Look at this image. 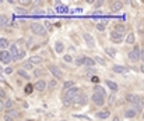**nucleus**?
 <instances>
[{
    "label": "nucleus",
    "mask_w": 144,
    "mask_h": 121,
    "mask_svg": "<svg viewBox=\"0 0 144 121\" xmlns=\"http://www.w3.org/2000/svg\"><path fill=\"white\" fill-rule=\"evenodd\" d=\"M129 60L132 61V63H136V61H139V59H141V50H140L139 46H134L133 49L129 52Z\"/></svg>",
    "instance_id": "obj_1"
},
{
    "label": "nucleus",
    "mask_w": 144,
    "mask_h": 121,
    "mask_svg": "<svg viewBox=\"0 0 144 121\" xmlns=\"http://www.w3.org/2000/svg\"><path fill=\"white\" fill-rule=\"evenodd\" d=\"M31 31H32V33H35V35H39V36H45V35H46L45 28L42 27L39 22H34L32 25H31Z\"/></svg>",
    "instance_id": "obj_2"
},
{
    "label": "nucleus",
    "mask_w": 144,
    "mask_h": 121,
    "mask_svg": "<svg viewBox=\"0 0 144 121\" xmlns=\"http://www.w3.org/2000/svg\"><path fill=\"white\" fill-rule=\"evenodd\" d=\"M80 93H81V91H80L77 86H74V88H72V89H69V91H66V93H64V96H63V98H67V99L74 100Z\"/></svg>",
    "instance_id": "obj_3"
},
{
    "label": "nucleus",
    "mask_w": 144,
    "mask_h": 121,
    "mask_svg": "<svg viewBox=\"0 0 144 121\" xmlns=\"http://www.w3.org/2000/svg\"><path fill=\"white\" fill-rule=\"evenodd\" d=\"M0 60H1V64H10V61L13 60V56H11L10 52H7V50H1V53H0Z\"/></svg>",
    "instance_id": "obj_4"
},
{
    "label": "nucleus",
    "mask_w": 144,
    "mask_h": 121,
    "mask_svg": "<svg viewBox=\"0 0 144 121\" xmlns=\"http://www.w3.org/2000/svg\"><path fill=\"white\" fill-rule=\"evenodd\" d=\"M91 100L94 102V105L95 106H104V103H105V99H104V96L99 93H97V92H94L92 93V96H91Z\"/></svg>",
    "instance_id": "obj_5"
},
{
    "label": "nucleus",
    "mask_w": 144,
    "mask_h": 121,
    "mask_svg": "<svg viewBox=\"0 0 144 121\" xmlns=\"http://www.w3.org/2000/svg\"><path fill=\"white\" fill-rule=\"evenodd\" d=\"M73 102H74V105H78V106H81V105H87V102H88V98H87V95L85 93H80L77 96V98H76V99L73 100Z\"/></svg>",
    "instance_id": "obj_6"
},
{
    "label": "nucleus",
    "mask_w": 144,
    "mask_h": 121,
    "mask_svg": "<svg viewBox=\"0 0 144 121\" xmlns=\"http://www.w3.org/2000/svg\"><path fill=\"white\" fill-rule=\"evenodd\" d=\"M111 40L113 43H120V42H123V35L116 32V31H112L111 32Z\"/></svg>",
    "instance_id": "obj_7"
},
{
    "label": "nucleus",
    "mask_w": 144,
    "mask_h": 121,
    "mask_svg": "<svg viewBox=\"0 0 144 121\" xmlns=\"http://www.w3.org/2000/svg\"><path fill=\"white\" fill-rule=\"evenodd\" d=\"M126 100L132 105H139L140 103V96H137L136 93H127L126 95Z\"/></svg>",
    "instance_id": "obj_8"
},
{
    "label": "nucleus",
    "mask_w": 144,
    "mask_h": 121,
    "mask_svg": "<svg viewBox=\"0 0 144 121\" xmlns=\"http://www.w3.org/2000/svg\"><path fill=\"white\" fill-rule=\"evenodd\" d=\"M49 71L53 74V77L56 78V79H60L62 77H63V72L60 71V68L56 66H49Z\"/></svg>",
    "instance_id": "obj_9"
},
{
    "label": "nucleus",
    "mask_w": 144,
    "mask_h": 121,
    "mask_svg": "<svg viewBox=\"0 0 144 121\" xmlns=\"http://www.w3.org/2000/svg\"><path fill=\"white\" fill-rule=\"evenodd\" d=\"M34 88L36 89L38 92H44L45 89H46V81H44V79H38V81L35 82V85H34Z\"/></svg>",
    "instance_id": "obj_10"
},
{
    "label": "nucleus",
    "mask_w": 144,
    "mask_h": 121,
    "mask_svg": "<svg viewBox=\"0 0 144 121\" xmlns=\"http://www.w3.org/2000/svg\"><path fill=\"white\" fill-rule=\"evenodd\" d=\"M83 38H84V40L87 42V45H88L90 47H94L95 46V40H94V38H92L90 33H83Z\"/></svg>",
    "instance_id": "obj_11"
},
{
    "label": "nucleus",
    "mask_w": 144,
    "mask_h": 121,
    "mask_svg": "<svg viewBox=\"0 0 144 121\" xmlns=\"http://www.w3.org/2000/svg\"><path fill=\"white\" fill-rule=\"evenodd\" d=\"M18 116L17 111H9L7 114H4V121H14Z\"/></svg>",
    "instance_id": "obj_12"
},
{
    "label": "nucleus",
    "mask_w": 144,
    "mask_h": 121,
    "mask_svg": "<svg viewBox=\"0 0 144 121\" xmlns=\"http://www.w3.org/2000/svg\"><path fill=\"white\" fill-rule=\"evenodd\" d=\"M105 82H106V85H108V88L111 89V91L113 92V93H115V92H117V89H119L117 83H115L113 81H111V79H106Z\"/></svg>",
    "instance_id": "obj_13"
},
{
    "label": "nucleus",
    "mask_w": 144,
    "mask_h": 121,
    "mask_svg": "<svg viewBox=\"0 0 144 121\" xmlns=\"http://www.w3.org/2000/svg\"><path fill=\"white\" fill-rule=\"evenodd\" d=\"M97 63L94 59H91V57H87V56H83V64L84 66H88V67H92Z\"/></svg>",
    "instance_id": "obj_14"
},
{
    "label": "nucleus",
    "mask_w": 144,
    "mask_h": 121,
    "mask_svg": "<svg viewBox=\"0 0 144 121\" xmlns=\"http://www.w3.org/2000/svg\"><path fill=\"white\" fill-rule=\"evenodd\" d=\"M136 114H137V111L134 110V109H126L125 110V117L126 118H134Z\"/></svg>",
    "instance_id": "obj_15"
},
{
    "label": "nucleus",
    "mask_w": 144,
    "mask_h": 121,
    "mask_svg": "<svg viewBox=\"0 0 144 121\" xmlns=\"http://www.w3.org/2000/svg\"><path fill=\"white\" fill-rule=\"evenodd\" d=\"M21 50L18 49V46L17 45H11V47H10V53L11 56H13V59H16L17 56H18V53H20Z\"/></svg>",
    "instance_id": "obj_16"
},
{
    "label": "nucleus",
    "mask_w": 144,
    "mask_h": 121,
    "mask_svg": "<svg viewBox=\"0 0 144 121\" xmlns=\"http://www.w3.org/2000/svg\"><path fill=\"white\" fill-rule=\"evenodd\" d=\"M55 52L57 53V54L63 53V52H64V45L62 43V42H56L55 43Z\"/></svg>",
    "instance_id": "obj_17"
},
{
    "label": "nucleus",
    "mask_w": 144,
    "mask_h": 121,
    "mask_svg": "<svg viewBox=\"0 0 144 121\" xmlns=\"http://www.w3.org/2000/svg\"><path fill=\"white\" fill-rule=\"evenodd\" d=\"M122 7H123L122 1H113V3L111 4V10L112 11H119Z\"/></svg>",
    "instance_id": "obj_18"
},
{
    "label": "nucleus",
    "mask_w": 144,
    "mask_h": 121,
    "mask_svg": "<svg viewBox=\"0 0 144 121\" xmlns=\"http://www.w3.org/2000/svg\"><path fill=\"white\" fill-rule=\"evenodd\" d=\"M113 71L117 74H125V72H127V68L123 66H113Z\"/></svg>",
    "instance_id": "obj_19"
},
{
    "label": "nucleus",
    "mask_w": 144,
    "mask_h": 121,
    "mask_svg": "<svg viewBox=\"0 0 144 121\" xmlns=\"http://www.w3.org/2000/svg\"><path fill=\"white\" fill-rule=\"evenodd\" d=\"M109 110H104V111H99V113H97V117L98 118H101V120H105V118H108L109 117Z\"/></svg>",
    "instance_id": "obj_20"
},
{
    "label": "nucleus",
    "mask_w": 144,
    "mask_h": 121,
    "mask_svg": "<svg viewBox=\"0 0 144 121\" xmlns=\"http://www.w3.org/2000/svg\"><path fill=\"white\" fill-rule=\"evenodd\" d=\"M134 42H136V36H134V33H133V32L127 33V38H126V43H127V45H133Z\"/></svg>",
    "instance_id": "obj_21"
},
{
    "label": "nucleus",
    "mask_w": 144,
    "mask_h": 121,
    "mask_svg": "<svg viewBox=\"0 0 144 121\" xmlns=\"http://www.w3.org/2000/svg\"><path fill=\"white\" fill-rule=\"evenodd\" d=\"M115 31L119 32V33H123L126 31V25H125V24H116V25H115Z\"/></svg>",
    "instance_id": "obj_22"
},
{
    "label": "nucleus",
    "mask_w": 144,
    "mask_h": 121,
    "mask_svg": "<svg viewBox=\"0 0 144 121\" xmlns=\"http://www.w3.org/2000/svg\"><path fill=\"white\" fill-rule=\"evenodd\" d=\"M28 61H29V63H32V64H39V63L42 61V57H41V56H32Z\"/></svg>",
    "instance_id": "obj_23"
},
{
    "label": "nucleus",
    "mask_w": 144,
    "mask_h": 121,
    "mask_svg": "<svg viewBox=\"0 0 144 121\" xmlns=\"http://www.w3.org/2000/svg\"><path fill=\"white\" fill-rule=\"evenodd\" d=\"M94 92L102 95V96H105V89L102 88V86H99V85H95V86H94Z\"/></svg>",
    "instance_id": "obj_24"
},
{
    "label": "nucleus",
    "mask_w": 144,
    "mask_h": 121,
    "mask_svg": "<svg viewBox=\"0 0 144 121\" xmlns=\"http://www.w3.org/2000/svg\"><path fill=\"white\" fill-rule=\"evenodd\" d=\"M63 88L66 89V91H69V89L74 88V81H66V82L63 83Z\"/></svg>",
    "instance_id": "obj_25"
},
{
    "label": "nucleus",
    "mask_w": 144,
    "mask_h": 121,
    "mask_svg": "<svg viewBox=\"0 0 144 121\" xmlns=\"http://www.w3.org/2000/svg\"><path fill=\"white\" fill-rule=\"evenodd\" d=\"M97 29L101 31V32H102V31H105V29H106V21L98 22V24H97Z\"/></svg>",
    "instance_id": "obj_26"
},
{
    "label": "nucleus",
    "mask_w": 144,
    "mask_h": 121,
    "mask_svg": "<svg viewBox=\"0 0 144 121\" xmlns=\"http://www.w3.org/2000/svg\"><path fill=\"white\" fill-rule=\"evenodd\" d=\"M7 46H9V40L4 39V38H1V39H0V47H1V50L7 49Z\"/></svg>",
    "instance_id": "obj_27"
},
{
    "label": "nucleus",
    "mask_w": 144,
    "mask_h": 121,
    "mask_svg": "<svg viewBox=\"0 0 144 121\" xmlns=\"http://www.w3.org/2000/svg\"><path fill=\"white\" fill-rule=\"evenodd\" d=\"M13 106H14V102H13V100H6V103H3V107L7 109V110L13 109Z\"/></svg>",
    "instance_id": "obj_28"
},
{
    "label": "nucleus",
    "mask_w": 144,
    "mask_h": 121,
    "mask_svg": "<svg viewBox=\"0 0 144 121\" xmlns=\"http://www.w3.org/2000/svg\"><path fill=\"white\" fill-rule=\"evenodd\" d=\"M24 91H25V93H27V95H31V93H32V91H34V86L31 85V83H27V85H25V88H24Z\"/></svg>",
    "instance_id": "obj_29"
},
{
    "label": "nucleus",
    "mask_w": 144,
    "mask_h": 121,
    "mask_svg": "<svg viewBox=\"0 0 144 121\" xmlns=\"http://www.w3.org/2000/svg\"><path fill=\"white\" fill-rule=\"evenodd\" d=\"M74 105V102H73L72 99H67V98H63V106L64 107H69V106Z\"/></svg>",
    "instance_id": "obj_30"
},
{
    "label": "nucleus",
    "mask_w": 144,
    "mask_h": 121,
    "mask_svg": "<svg viewBox=\"0 0 144 121\" xmlns=\"http://www.w3.org/2000/svg\"><path fill=\"white\" fill-rule=\"evenodd\" d=\"M115 100H116V93H111L108 105H109V106H113V105H115Z\"/></svg>",
    "instance_id": "obj_31"
},
{
    "label": "nucleus",
    "mask_w": 144,
    "mask_h": 121,
    "mask_svg": "<svg viewBox=\"0 0 144 121\" xmlns=\"http://www.w3.org/2000/svg\"><path fill=\"white\" fill-rule=\"evenodd\" d=\"M94 60L97 61V63H99L101 66H106V61L104 60L102 57H99V56H95V57H94Z\"/></svg>",
    "instance_id": "obj_32"
},
{
    "label": "nucleus",
    "mask_w": 144,
    "mask_h": 121,
    "mask_svg": "<svg viewBox=\"0 0 144 121\" xmlns=\"http://www.w3.org/2000/svg\"><path fill=\"white\" fill-rule=\"evenodd\" d=\"M105 52H106V53H108L109 56H111V57H113V56L116 54V50H115V49H112V47H106Z\"/></svg>",
    "instance_id": "obj_33"
},
{
    "label": "nucleus",
    "mask_w": 144,
    "mask_h": 121,
    "mask_svg": "<svg viewBox=\"0 0 144 121\" xmlns=\"http://www.w3.org/2000/svg\"><path fill=\"white\" fill-rule=\"evenodd\" d=\"M18 75H21L22 78H25V79H29V75H28V72H25L24 70H18Z\"/></svg>",
    "instance_id": "obj_34"
},
{
    "label": "nucleus",
    "mask_w": 144,
    "mask_h": 121,
    "mask_svg": "<svg viewBox=\"0 0 144 121\" xmlns=\"http://www.w3.org/2000/svg\"><path fill=\"white\" fill-rule=\"evenodd\" d=\"M87 75H88V77H94V74H95V68H91V67H88V68H87Z\"/></svg>",
    "instance_id": "obj_35"
},
{
    "label": "nucleus",
    "mask_w": 144,
    "mask_h": 121,
    "mask_svg": "<svg viewBox=\"0 0 144 121\" xmlns=\"http://www.w3.org/2000/svg\"><path fill=\"white\" fill-rule=\"evenodd\" d=\"M63 60H64V63H73V61H74L70 54H64L63 56Z\"/></svg>",
    "instance_id": "obj_36"
},
{
    "label": "nucleus",
    "mask_w": 144,
    "mask_h": 121,
    "mask_svg": "<svg viewBox=\"0 0 144 121\" xmlns=\"http://www.w3.org/2000/svg\"><path fill=\"white\" fill-rule=\"evenodd\" d=\"M24 57H25V50H21V52L18 53V56H17L14 60H21V59H24Z\"/></svg>",
    "instance_id": "obj_37"
},
{
    "label": "nucleus",
    "mask_w": 144,
    "mask_h": 121,
    "mask_svg": "<svg viewBox=\"0 0 144 121\" xmlns=\"http://www.w3.org/2000/svg\"><path fill=\"white\" fill-rule=\"evenodd\" d=\"M32 63H29V61H25V63H24V64H22V67H24V68H25V70H31V68H32Z\"/></svg>",
    "instance_id": "obj_38"
},
{
    "label": "nucleus",
    "mask_w": 144,
    "mask_h": 121,
    "mask_svg": "<svg viewBox=\"0 0 144 121\" xmlns=\"http://www.w3.org/2000/svg\"><path fill=\"white\" fill-rule=\"evenodd\" d=\"M0 22H1V27H4L6 24H7V18H6V15L0 17Z\"/></svg>",
    "instance_id": "obj_39"
},
{
    "label": "nucleus",
    "mask_w": 144,
    "mask_h": 121,
    "mask_svg": "<svg viewBox=\"0 0 144 121\" xmlns=\"http://www.w3.org/2000/svg\"><path fill=\"white\" fill-rule=\"evenodd\" d=\"M56 83H57V82H56V79H50V81H49V85H48V86L52 89V88H55V86H56Z\"/></svg>",
    "instance_id": "obj_40"
},
{
    "label": "nucleus",
    "mask_w": 144,
    "mask_h": 121,
    "mask_svg": "<svg viewBox=\"0 0 144 121\" xmlns=\"http://www.w3.org/2000/svg\"><path fill=\"white\" fill-rule=\"evenodd\" d=\"M34 75H35L36 78L41 77V75H42V70H35V71H34Z\"/></svg>",
    "instance_id": "obj_41"
},
{
    "label": "nucleus",
    "mask_w": 144,
    "mask_h": 121,
    "mask_svg": "<svg viewBox=\"0 0 144 121\" xmlns=\"http://www.w3.org/2000/svg\"><path fill=\"white\" fill-rule=\"evenodd\" d=\"M134 110L140 113V111H141V105H140V103H139V105H134Z\"/></svg>",
    "instance_id": "obj_42"
},
{
    "label": "nucleus",
    "mask_w": 144,
    "mask_h": 121,
    "mask_svg": "<svg viewBox=\"0 0 144 121\" xmlns=\"http://www.w3.org/2000/svg\"><path fill=\"white\" fill-rule=\"evenodd\" d=\"M16 13H27V10H22L20 7H16Z\"/></svg>",
    "instance_id": "obj_43"
},
{
    "label": "nucleus",
    "mask_w": 144,
    "mask_h": 121,
    "mask_svg": "<svg viewBox=\"0 0 144 121\" xmlns=\"http://www.w3.org/2000/svg\"><path fill=\"white\" fill-rule=\"evenodd\" d=\"M141 61H144V47L141 49V59H140Z\"/></svg>",
    "instance_id": "obj_44"
},
{
    "label": "nucleus",
    "mask_w": 144,
    "mask_h": 121,
    "mask_svg": "<svg viewBox=\"0 0 144 121\" xmlns=\"http://www.w3.org/2000/svg\"><path fill=\"white\" fill-rule=\"evenodd\" d=\"M140 105H141V107H144V98H140Z\"/></svg>",
    "instance_id": "obj_45"
},
{
    "label": "nucleus",
    "mask_w": 144,
    "mask_h": 121,
    "mask_svg": "<svg viewBox=\"0 0 144 121\" xmlns=\"http://www.w3.org/2000/svg\"><path fill=\"white\" fill-rule=\"evenodd\" d=\"M0 93H1V99H4V98H6V92L1 89V92H0Z\"/></svg>",
    "instance_id": "obj_46"
},
{
    "label": "nucleus",
    "mask_w": 144,
    "mask_h": 121,
    "mask_svg": "<svg viewBox=\"0 0 144 121\" xmlns=\"http://www.w3.org/2000/svg\"><path fill=\"white\" fill-rule=\"evenodd\" d=\"M101 6H102V1H97L95 3V7H101Z\"/></svg>",
    "instance_id": "obj_47"
},
{
    "label": "nucleus",
    "mask_w": 144,
    "mask_h": 121,
    "mask_svg": "<svg viewBox=\"0 0 144 121\" xmlns=\"http://www.w3.org/2000/svg\"><path fill=\"white\" fill-rule=\"evenodd\" d=\"M11 72H13V68H7L6 70V74H11Z\"/></svg>",
    "instance_id": "obj_48"
},
{
    "label": "nucleus",
    "mask_w": 144,
    "mask_h": 121,
    "mask_svg": "<svg viewBox=\"0 0 144 121\" xmlns=\"http://www.w3.org/2000/svg\"><path fill=\"white\" fill-rule=\"evenodd\" d=\"M91 81H92V82H98V78H97V77H92V78H91Z\"/></svg>",
    "instance_id": "obj_49"
},
{
    "label": "nucleus",
    "mask_w": 144,
    "mask_h": 121,
    "mask_svg": "<svg viewBox=\"0 0 144 121\" xmlns=\"http://www.w3.org/2000/svg\"><path fill=\"white\" fill-rule=\"evenodd\" d=\"M57 10H59V11H66L67 8H66V7H59V8H57Z\"/></svg>",
    "instance_id": "obj_50"
},
{
    "label": "nucleus",
    "mask_w": 144,
    "mask_h": 121,
    "mask_svg": "<svg viewBox=\"0 0 144 121\" xmlns=\"http://www.w3.org/2000/svg\"><path fill=\"white\" fill-rule=\"evenodd\" d=\"M140 70H141V72H143V74H144V64H143V66H141V67H140Z\"/></svg>",
    "instance_id": "obj_51"
},
{
    "label": "nucleus",
    "mask_w": 144,
    "mask_h": 121,
    "mask_svg": "<svg viewBox=\"0 0 144 121\" xmlns=\"http://www.w3.org/2000/svg\"><path fill=\"white\" fill-rule=\"evenodd\" d=\"M112 121H119V117H115V118H113Z\"/></svg>",
    "instance_id": "obj_52"
},
{
    "label": "nucleus",
    "mask_w": 144,
    "mask_h": 121,
    "mask_svg": "<svg viewBox=\"0 0 144 121\" xmlns=\"http://www.w3.org/2000/svg\"><path fill=\"white\" fill-rule=\"evenodd\" d=\"M143 118H144V113H143Z\"/></svg>",
    "instance_id": "obj_53"
},
{
    "label": "nucleus",
    "mask_w": 144,
    "mask_h": 121,
    "mask_svg": "<svg viewBox=\"0 0 144 121\" xmlns=\"http://www.w3.org/2000/svg\"><path fill=\"white\" fill-rule=\"evenodd\" d=\"M63 121H64V120H63Z\"/></svg>",
    "instance_id": "obj_54"
}]
</instances>
